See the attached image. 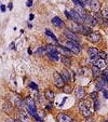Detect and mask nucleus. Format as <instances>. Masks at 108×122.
<instances>
[{
	"label": "nucleus",
	"instance_id": "f257e3e1",
	"mask_svg": "<svg viewBox=\"0 0 108 122\" xmlns=\"http://www.w3.org/2000/svg\"><path fill=\"white\" fill-rule=\"evenodd\" d=\"M65 47L67 49H69V51H70L71 53L76 54V55L80 54V52H81V47H80L79 42H77V41H71V40H68V41L66 42Z\"/></svg>",
	"mask_w": 108,
	"mask_h": 122
},
{
	"label": "nucleus",
	"instance_id": "f03ea898",
	"mask_svg": "<svg viewBox=\"0 0 108 122\" xmlns=\"http://www.w3.org/2000/svg\"><path fill=\"white\" fill-rule=\"evenodd\" d=\"M26 107H27V111L28 114L31 116H35L37 115V109H36V103H35V99L32 97H27L25 100Z\"/></svg>",
	"mask_w": 108,
	"mask_h": 122
},
{
	"label": "nucleus",
	"instance_id": "7ed1b4c3",
	"mask_svg": "<svg viewBox=\"0 0 108 122\" xmlns=\"http://www.w3.org/2000/svg\"><path fill=\"white\" fill-rule=\"evenodd\" d=\"M79 110L86 118H90L92 116V112L90 110V105H89V102H86V100H82L79 104Z\"/></svg>",
	"mask_w": 108,
	"mask_h": 122
},
{
	"label": "nucleus",
	"instance_id": "20e7f679",
	"mask_svg": "<svg viewBox=\"0 0 108 122\" xmlns=\"http://www.w3.org/2000/svg\"><path fill=\"white\" fill-rule=\"evenodd\" d=\"M69 14H70L71 21L75 22V23H78L81 25V24L84 22V21H83V17L81 16V14L78 13V11H76V10H70V11H69Z\"/></svg>",
	"mask_w": 108,
	"mask_h": 122
},
{
	"label": "nucleus",
	"instance_id": "39448f33",
	"mask_svg": "<svg viewBox=\"0 0 108 122\" xmlns=\"http://www.w3.org/2000/svg\"><path fill=\"white\" fill-rule=\"evenodd\" d=\"M53 77H54V83L56 85L57 88H64V85H65V81L63 80L62 76L58 71H54L53 72Z\"/></svg>",
	"mask_w": 108,
	"mask_h": 122
},
{
	"label": "nucleus",
	"instance_id": "423d86ee",
	"mask_svg": "<svg viewBox=\"0 0 108 122\" xmlns=\"http://www.w3.org/2000/svg\"><path fill=\"white\" fill-rule=\"evenodd\" d=\"M64 35L66 36V38H68V39L71 40V41H77V42H79L80 37L76 34V32L70 30V29H65V30H64Z\"/></svg>",
	"mask_w": 108,
	"mask_h": 122
},
{
	"label": "nucleus",
	"instance_id": "0eeeda50",
	"mask_svg": "<svg viewBox=\"0 0 108 122\" xmlns=\"http://www.w3.org/2000/svg\"><path fill=\"white\" fill-rule=\"evenodd\" d=\"M82 17H83V21L86 23V25H88V26H95L97 24L96 20L94 18V16L88 14V13H84V14H82Z\"/></svg>",
	"mask_w": 108,
	"mask_h": 122
},
{
	"label": "nucleus",
	"instance_id": "6e6552de",
	"mask_svg": "<svg viewBox=\"0 0 108 122\" xmlns=\"http://www.w3.org/2000/svg\"><path fill=\"white\" fill-rule=\"evenodd\" d=\"M90 8H91V10L93 12H95V13H97V12H100L101 8H102V4H101V2L98 1V0H90Z\"/></svg>",
	"mask_w": 108,
	"mask_h": 122
},
{
	"label": "nucleus",
	"instance_id": "1a4fd4ad",
	"mask_svg": "<svg viewBox=\"0 0 108 122\" xmlns=\"http://www.w3.org/2000/svg\"><path fill=\"white\" fill-rule=\"evenodd\" d=\"M86 38H88V40L90 41V42L96 43L101 40V35L98 34V32H93V31H92L91 34L86 36Z\"/></svg>",
	"mask_w": 108,
	"mask_h": 122
},
{
	"label": "nucleus",
	"instance_id": "9d476101",
	"mask_svg": "<svg viewBox=\"0 0 108 122\" xmlns=\"http://www.w3.org/2000/svg\"><path fill=\"white\" fill-rule=\"evenodd\" d=\"M75 95L78 99H83L85 97V91L82 86H77L75 89Z\"/></svg>",
	"mask_w": 108,
	"mask_h": 122
},
{
	"label": "nucleus",
	"instance_id": "9b49d317",
	"mask_svg": "<svg viewBox=\"0 0 108 122\" xmlns=\"http://www.w3.org/2000/svg\"><path fill=\"white\" fill-rule=\"evenodd\" d=\"M57 121L58 122H74V120H72V118H71L69 115L58 114V116H57Z\"/></svg>",
	"mask_w": 108,
	"mask_h": 122
},
{
	"label": "nucleus",
	"instance_id": "f8f14e48",
	"mask_svg": "<svg viewBox=\"0 0 108 122\" xmlns=\"http://www.w3.org/2000/svg\"><path fill=\"white\" fill-rule=\"evenodd\" d=\"M52 24H53L55 27H57V28H63V27H65V23L61 20L60 17H57V16L52 18Z\"/></svg>",
	"mask_w": 108,
	"mask_h": 122
},
{
	"label": "nucleus",
	"instance_id": "ddd939ff",
	"mask_svg": "<svg viewBox=\"0 0 108 122\" xmlns=\"http://www.w3.org/2000/svg\"><path fill=\"white\" fill-rule=\"evenodd\" d=\"M61 76H62L63 80L65 81V82H69L71 79V76H70V72H69L67 69H64V70H62V72H61Z\"/></svg>",
	"mask_w": 108,
	"mask_h": 122
},
{
	"label": "nucleus",
	"instance_id": "4468645a",
	"mask_svg": "<svg viewBox=\"0 0 108 122\" xmlns=\"http://www.w3.org/2000/svg\"><path fill=\"white\" fill-rule=\"evenodd\" d=\"M101 75H102L101 69L98 68V67H96V66H93V67H92V76H93L94 79H98L101 77Z\"/></svg>",
	"mask_w": 108,
	"mask_h": 122
},
{
	"label": "nucleus",
	"instance_id": "2eb2a0df",
	"mask_svg": "<svg viewBox=\"0 0 108 122\" xmlns=\"http://www.w3.org/2000/svg\"><path fill=\"white\" fill-rule=\"evenodd\" d=\"M61 62L64 64V65L66 66V67H70L71 66V60H70V57L68 56H64V55H61Z\"/></svg>",
	"mask_w": 108,
	"mask_h": 122
},
{
	"label": "nucleus",
	"instance_id": "dca6fc26",
	"mask_svg": "<svg viewBox=\"0 0 108 122\" xmlns=\"http://www.w3.org/2000/svg\"><path fill=\"white\" fill-rule=\"evenodd\" d=\"M91 32H92L91 27H89V26H83V25H81V27H80V34H81V35L88 36V35H90Z\"/></svg>",
	"mask_w": 108,
	"mask_h": 122
},
{
	"label": "nucleus",
	"instance_id": "f3484780",
	"mask_svg": "<svg viewBox=\"0 0 108 122\" xmlns=\"http://www.w3.org/2000/svg\"><path fill=\"white\" fill-rule=\"evenodd\" d=\"M44 96H46V98L49 99V100H53L54 96H55V94H54V92L52 91V90L47 89L46 91H44Z\"/></svg>",
	"mask_w": 108,
	"mask_h": 122
},
{
	"label": "nucleus",
	"instance_id": "a211bd4d",
	"mask_svg": "<svg viewBox=\"0 0 108 122\" xmlns=\"http://www.w3.org/2000/svg\"><path fill=\"white\" fill-rule=\"evenodd\" d=\"M93 66H96V67H98L100 69H105V67H106V62H105V60H97L96 62L94 63V65Z\"/></svg>",
	"mask_w": 108,
	"mask_h": 122
},
{
	"label": "nucleus",
	"instance_id": "6ab92c4d",
	"mask_svg": "<svg viewBox=\"0 0 108 122\" xmlns=\"http://www.w3.org/2000/svg\"><path fill=\"white\" fill-rule=\"evenodd\" d=\"M105 84H106V82L101 78V79H97L96 84H95V88H96L97 91H101V90H103V88H104V85Z\"/></svg>",
	"mask_w": 108,
	"mask_h": 122
},
{
	"label": "nucleus",
	"instance_id": "aec40b11",
	"mask_svg": "<svg viewBox=\"0 0 108 122\" xmlns=\"http://www.w3.org/2000/svg\"><path fill=\"white\" fill-rule=\"evenodd\" d=\"M48 54V56L51 58L52 61H54V62H58L60 61V57H58V52H50V53H47Z\"/></svg>",
	"mask_w": 108,
	"mask_h": 122
},
{
	"label": "nucleus",
	"instance_id": "412c9836",
	"mask_svg": "<svg viewBox=\"0 0 108 122\" xmlns=\"http://www.w3.org/2000/svg\"><path fill=\"white\" fill-rule=\"evenodd\" d=\"M2 110L4 111V112H7V114H9V112H11L12 111V105L10 102H7L4 103L2 105Z\"/></svg>",
	"mask_w": 108,
	"mask_h": 122
},
{
	"label": "nucleus",
	"instance_id": "4be33fe9",
	"mask_svg": "<svg viewBox=\"0 0 108 122\" xmlns=\"http://www.w3.org/2000/svg\"><path fill=\"white\" fill-rule=\"evenodd\" d=\"M20 121L21 122H29V116L24 111L20 112Z\"/></svg>",
	"mask_w": 108,
	"mask_h": 122
},
{
	"label": "nucleus",
	"instance_id": "5701e85b",
	"mask_svg": "<svg viewBox=\"0 0 108 122\" xmlns=\"http://www.w3.org/2000/svg\"><path fill=\"white\" fill-rule=\"evenodd\" d=\"M46 35H47V36H48V37H50V38H51V39L53 40V41H54V42H55V43H56V44H57V43H58V40H57V38L55 37V35H54L53 32H52V31L50 30V29H46Z\"/></svg>",
	"mask_w": 108,
	"mask_h": 122
},
{
	"label": "nucleus",
	"instance_id": "b1692460",
	"mask_svg": "<svg viewBox=\"0 0 108 122\" xmlns=\"http://www.w3.org/2000/svg\"><path fill=\"white\" fill-rule=\"evenodd\" d=\"M98 52H100V51H98L96 48H94V47H91V48L88 49V54H89V56H90V57L94 56V55H97Z\"/></svg>",
	"mask_w": 108,
	"mask_h": 122
},
{
	"label": "nucleus",
	"instance_id": "393cba45",
	"mask_svg": "<svg viewBox=\"0 0 108 122\" xmlns=\"http://www.w3.org/2000/svg\"><path fill=\"white\" fill-rule=\"evenodd\" d=\"M24 105H25V102H24V100H22L20 97H16V98H15V106H16L17 108L22 109V108L24 107Z\"/></svg>",
	"mask_w": 108,
	"mask_h": 122
},
{
	"label": "nucleus",
	"instance_id": "a878e982",
	"mask_svg": "<svg viewBox=\"0 0 108 122\" xmlns=\"http://www.w3.org/2000/svg\"><path fill=\"white\" fill-rule=\"evenodd\" d=\"M60 49L62 50L63 54H64V56H70L71 55V52L69 51V49H67L66 47H63V46H60Z\"/></svg>",
	"mask_w": 108,
	"mask_h": 122
},
{
	"label": "nucleus",
	"instance_id": "bb28decb",
	"mask_svg": "<svg viewBox=\"0 0 108 122\" xmlns=\"http://www.w3.org/2000/svg\"><path fill=\"white\" fill-rule=\"evenodd\" d=\"M94 18H95V20H96V22H98V23H101V24L104 23V21H103V15L100 14L98 12L94 14Z\"/></svg>",
	"mask_w": 108,
	"mask_h": 122
},
{
	"label": "nucleus",
	"instance_id": "cd10ccee",
	"mask_svg": "<svg viewBox=\"0 0 108 122\" xmlns=\"http://www.w3.org/2000/svg\"><path fill=\"white\" fill-rule=\"evenodd\" d=\"M102 79L104 80L106 83H108V68L104 69V71H103V74H102Z\"/></svg>",
	"mask_w": 108,
	"mask_h": 122
},
{
	"label": "nucleus",
	"instance_id": "c85d7f7f",
	"mask_svg": "<svg viewBox=\"0 0 108 122\" xmlns=\"http://www.w3.org/2000/svg\"><path fill=\"white\" fill-rule=\"evenodd\" d=\"M46 50H47V53H50V52H58L55 47H54V46H50V44L46 47Z\"/></svg>",
	"mask_w": 108,
	"mask_h": 122
},
{
	"label": "nucleus",
	"instance_id": "c756f323",
	"mask_svg": "<svg viewBox=\"0 0 108 122\" xmlns=\"http://www.w3.org/2000/svg\"><path fill=\"white\" fill-rule=\"evenodd\" d=\"M72 1H74L75 4L79 8V10H82V9H83V7H84V6H83V3L81 2V0H72Z\"/></svg>",
	"mask_w": 108,
	"mask_h": 122
},
{
	"label": "nucleus",
	"instance_id": "7c9ffc66",
	"mask_svg": "<svg viewBox=\"0 0 108 122\" xmlns=\"http://www.w3.org/2000/svg\"><path fill=\"white\" fill-rule=\"evenodd\" d=\"M102 15L105 20H108V8H104L102 10Z\"/></svg>",
	"mask_w": 108,
	"mask_h": 122
},
{
	"label": "nucleus",
	"instance_id": "2f4dec72",
	"mask_svg": "<svg viewBox=\"0 0 108 122\" xmlns=\"http://www.w3.org/2000/svg\"><path fill=\"white\" fill-rule=\"evenodd\" d=\"M63 91L65 92L66 94H69L71 91H72V89H71L70 85H64V88H63Z\"/></svg>",
	"mask_w": 108,
	"mask_h": 122
},
{
	"label": "nucleus",
	"instance_id": "473e14b6",
	"mask_svg": "<svg viewBox=\"0 0 108 122\" xmlns=\"http://www.w3.org/2000/svg\"><path fill=\"white\" fill-rule=\"evenodd\" d=\"M43 53H47L46 47H40V48H38L37 51H36V54H43Z\"/></svg>",
	"mask_w": 108,
	"mask_h": 122
},
{
	"label": "nucleus",
	"instance_id": "72a5a7b5",
	"mask_svg": "<svg viewBox=\"0 0 108 122\" xmlns=\"http://www.w3.org/2000/svg\"><path fill=\"white\" fill-rule=\"evenodd\" d=\"M28 86L31 89V90H35V91H37V90H38V85L36 84L35 82H30L28 84Z\"/></svg>",
	"mask_w": 108,
	"mask_h": 122
},
{
	"label": "nucleus",
	"instance_id": "f704fd0d",
	"mask_svg": "<svg viewBox=\"0 0 108 122\" xmlns=\"http://www.w3.org/2000/svg\"><path fill=\"white\" fill-rule=\"evenodd\" d=\"M106 55H107V53H106V52H104V51L98 52V56H100L101 60H105V58H106Z\"/></svg>",
	"mask_w": 108,
	"mask_h": 122
},
{
	"label": "nucleus",
	"instance_id": "c9c22d12",
	"mask_svg": "<svg viewBox=\"0 0 108 122\" xmlns=\"http://www.w3.org/2000/svg\"><path fill=\"white\" fill-rule=\"evenodd\" d=\"M94 109H95L96 111L100 109V102H98L97 99H95V100H94Z\"/></svg>",
	"mask_w": 108,
	"mask_h": 122
},
{
	"label": "nucleus",
	"instance_id": "e433bc0d",
	"mask_svg": "<svg viewBox=\"0 0 108 122\" xmlns=\"http://www.w3.org/2000/svg\"><path fill=\"white\" fill-rule=\"evenodd\" d=\"M90 97H91L92 99H97V92H92L91 94H90Z\"/></svg>",
	"mask_w": 108,
	"mask_h": 122
},
{
	"label": "nucleus",
	"instance_id": "4c0bfd02",
	"mask_svg": "<svg viewBox=\"0 0 108 122\" xmlns=\"http://www.w3.org/2000/svg\"><path fill=\"white\" fill-rule=\"evenodd\" d=\"M103 95H104L105 98L108 99V90L107 89H103Z\"/></svg>",
	"mask_w": 108,
	"mask_h": 122
},
{
	"label": "nucleus",
	"instance_id": "58836bf2",
	"mask_svg": "<svg viewBox=\"0 0 108 122\" xmlns=\"http://www.w3.org/2000/svg\"><path fill=\"white\" fill-rule=\"evenodd\" d=\"M35 119H36V120H37V121L38 122H42V119H41V118H40V117L39 116H38V115H35Z\"/></svg>",
	"mask_w": 108,
	"mask_h": 122
},
{
	"label": "nucleus",
	"instance_id": "ea45409f",
	"mask_svg": "<svg viewBox=\"0 0 108 122\" xmlns=\"http://www.w3.org/2000/svg\"><path fill=\"white\" fill-rule=\"evenodd\" d=\"M26 6L30 8V7L32 6V0H27V2H26Z\"/></svg>",
	"mask_w": 108,
	"mask_h": 122
},
{
	"label": "nucleus",
	"instance_id": "a19ab883",
	"mask_svg": "<svg viewBox=\"0 0 108 122\" xmlns=\"http://www.w3.org/2000/svg\"><path fill=\"white\" fill-rule=\"evenodd\" d=\"M64 13H65L66 17H67L68 20H70V21H71V18H70V14H69V12H68V11H65V12H64Z\"/></svg>",
	"mask_w": 108,
	"mask_h": 122
},
{
	"label": "nucleus",
	"instance_id": "79ce46f5",
	"mask_svg": "<svg viewBox=\"0 0 108 122\" xmlns=\"http://www.w3.org/2000/svg\"><path fill=\"white\" fill-rule=\"evenodd\" d=\"M1 12H6V9H7V7L4 6V4H1Z\"/></svg>",
	"mask_w": 108,
	"mask_h": 122
},
{
	"label": "nucleus",
	"instance_id": "37998d69",
	"mask_svg": "<svg viewBox=\"0 0 108 122\" xmlns=\"http://www.w3.org/2000/svg\"><path fill=\"white\" fill-rule=\"evenodd\" d=\"M8 8H9V10H12V9H13V3L12 2H10L8 4Z\"/></svg>",
	"mask_w": 108,
	"mask_h": 122
},
{
	"label": "nucleus",
	"instance_id": "c03bdc74",
	"mask_svg": "<svg viewBox=\"0 0 108 122\" xmlns=\"http://www.w3.org/2000/svg\"><path fill=\"white\" fill-rule=\"evenodd\" d=\"M52 107H53V105H52V104H49V105L48 106H47V109H48V110H51V109H52Z\"/></svg>",
	"mask_w": 108,
	"mask_h": 122
},
{
	"label": "nucleus",
	"instance_id": "a18cd8bd",
	"mask_svg": "<svg viewBox=\"0 0 108 122\" xmlns=\"http://www.w3.org/2000/svg\"><path fill=\"white\" fill-rule=\"evenodd\" d=\"M35 18V15L32 14V13H30V14H29V21H32Z\"/></svg>",
	"mask_w": 108,
	"mask_h": 122
},
{
	"label": "nucleus",
	"instance_id": "49530a36",
	"mask_svg": "<svg viewBox=\"0 0 108 122\" xmlns=\"http://www.w3.org/2000/svg\"><path fill=\"white\" fill-rule=\"evenodd\" d=\"M85 122H94V121H93V119H92L91 117H90V118H88V119H86V121H85Z\"/></svg>",
	"mask_w": 108,
	"mask_h": 122
},
{
	"label": "nucleus",
	"instance_id": "de8ad7c7",
	"mask_svg": "<svg viewBox=\"0 0 108 122\" xmlns=\"http://www.w3.org/2000/svg\"><path fill=\"white\" fill-rule=\"evenodd\" d=\"M103 24H104V25H105V26H107V27H108V20H105V21H104V23H103Z\"/></svg>",
	"mask_w": 108,
	"mask_h": 122
},
{
	"label": "nucleus",
	"instance_id": "09e8293b",
	"mask_svg": "<svg viewBox=\"0 0 108 122\" xmlns=\"http://www.w3.org/2000/svg\"><path fill=\"white\" fill-rule=\"evenodd\" d=\"M105 62H106V64H108V53H107V55H106V58H105Z\"/></svg>",
	"mask_w": 108,
	"mask_h": 122
},
{
	"label": "nucleus",
	"instance_id": "8fccbe9b",
	"mask_svg": "<svg viewBox=\"0 0 108 122\" xmlns=\"http://www.w3.org/2000/svg\"><path fill=\"white\" fill-rule=\"evenodd\" d=\"M11 49H14V42L11 43Z\"/></svg>",
	"mask_w": 108,
	"mask_h": 122
},
{
	"label": "nucleus",
	"instance_id": "3c124183",
	"mask_svg": "<svg viewBox=\"0 0 108 122\" xmlns=\"http://www.w3.org/2000/svg\"><path fill=\"white\" fill-rule=\"evenodd\" d=\"M28 54H32V53H31V49L30 48L28 49Z\"/></svg>",
	"mask_w": 108,
	"mask_h": 122
},
{
	"label": "nucleus",
	"instance_id": "603ef678",
	"mask_svg": "<svg viewBox=\"0 0 108 122\" xmlns=\"http://www.w3.org/2000/svg\"><path fill=\"white\" fill-rule=\"evenodd\" d=\"M7 122H12V121H11V120H7Z\"/></svg>",
	"mask_w": 108,
	"mask_h": 122
},
{
	"label": "nucleus",
	"instance_id": "864d4df0",
	"mask_svg": "<svg viewBox=\"0 0 108 122\" xmlns=\"http://www.w3.org/2000/svg\"><path fill=\"white\" fill-rule=\"evenodd\" d=\"M105 122H108V121H105Z\"/></svg>",
	"mask_w": 108,
	"mask_h": 122
},
{
	"label": "nucleus",
	"instance_id": "5fc2aeb1",
	"mask_svg": "<svg viewBox=\"0 0 108 122\" xmlns=\"http://www.w3.org/2000/svg\"><path fill=\"white\" fill-rule=\"evenodd\" d=\"M0 6H1V4H0Z\"/></svg>",
	"mask_w": 108,
	"mask_h": 122
}]
</instances>
